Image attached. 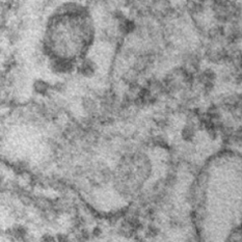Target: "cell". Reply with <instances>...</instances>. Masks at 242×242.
<instances>
[{
    "instance_id": "3",
    "label": "cell",
    "mask_w": 242,
    "mask_h": 242,
    "mask_svg": "<svg viewBox=\"0 0 242 242\" xmlns=\"http://www.w3.org/2000/svg\"><path fill=\"white\" fill-rule=\"evenodd\" d=\"M134 29V23L132 21H129V20H125L121 25V30L125 33H129L131 32L132 30Z\"/></svg>"
},
{
    "instance_id": "1",
    "label": "cell",
    "mask_w": 242,
    "mask_h": 242,
    "mask_svg": "<svg viewBox=\"0 0 242 242\" xmlns=\"http://www.w3.org/2000/svg\"><path fill=\"white\" fill-rule=\"evenodd\" d=\"M95 72V65H93L91 62H85L82 63V65L80 67V73L83 76H91Z\"/></svg>"
},
{
    "instance_id": "2",
    "label": "cell",
    "mask_w": 242,
    "mask_h": 242,
    "mask_svg": "<svg viewBox=\"0 0 242 242\" xmlns=\"http://www.w3.org/2000/svg\"><path fill=\"white\" fill-rule=\"evenodd\" d=\"M34 90H36L37 93L45 94L46 91H48V84L42 80H37L34 82Z\"/></svg>"
}]
</instances>
